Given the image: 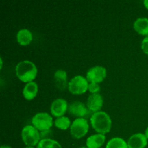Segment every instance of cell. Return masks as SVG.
Listing matches in <instances>:
<instances>
[{"label": "cell", "mask_w": 148, "mask_h": 148, "mask_svg": "<svg viewBox=\"0 0 148 148\" xmlns=\"http://www.w3.org/2000/svg\"><path fill=\"white\" fill-rule=\"evenodd\" d=\"M143 4H144L145 7L148 10V0H145V1H143Z\"/></svg>", "instance_id": "23"}, {"label": "cell", "mask_w": 148, "mask_h": 148, "mask_svg": "<svg viewBox=\"0 0 148 148\" xmlns=\"http://www.w3.org/2000/svg\"><path fill=\"white\" fill-rule=\"evenodd\" d=\"M21 137L22 140L27 147L38 145L40 141V135L38 130L31 125H27L23 127L21 132Z\"/></svg>", "instance_id": "3"}, {"label": "cell", "mask_w": 148, "mask_h": 148, "mask_svg": "<svg viewBox=\"0 0 148 148\" xmlns=\"http://www.w3.org/2000/svg\"><path fill=\"white\" fill-rule=\"evenodd\" d=\"M17 40L22 46H27L33 40V34L28 29L23 28L18 30L17 33Z\"/></svg>", "instance_id": "15"}, {"label": "cell", "mask_w": 148, "mask_h": 148, "mask_svg": "<svg viewBox=\"0 0 148 148\" xmlns=\"http://www.w3.org/2000/svg\"><path fill=\"white\" fill-rule=\"evenodd\" d=\"M103 105V99L100 93L90 94L87 101V107L90 111L96 113L100 111Z\"/></svg>", "instance_id": "10"}, {"label": "cell", "mask_w": 148, "mask_h": 148, "mask_svg": "<svg viewBox=\"0 0 148 148\" xmlns=\"http://www.w3.org/2000/svg\"><path fill=\"white\" fill-rule=\"evenodd\" d=\"M71 135L75 139H80L88 133L89 124L86 119L77 118L72 121L70 127Z\"/></svg>", "instance_id": "6"}, {"label": "cell", "mask_w": 148, "mask_h": 148, "mask_svg": "<svg viewBox=\"0 0 148 148\" xmlns=\"http://www.w3.org/2000/svg\"><path fill=\"white\" fill-rule=\"evenodd\" d=\"M145 137H147L148 140V127L145 130Z\"/></svg>", "instance_id": "25"}, {"label": "cell", "mask_w": 148, "mask_h": 148, "mask_svg": "<svg viewBox=\"0 0 148 148\" xmlns=\"http://www.w3.org/2000/svg\"><path fill=\"white\" fill-rule=\"evenodd\" d=\"M37 148H62V147L57 141L53 139H45L40 140Z\"/></svg>", "instance_id": "18"}, {"label": "cell", "mask_w": 148, "mask_h": 148, "mask_svg": "<svg viewBox=\"0 0 148 148\" xmlns=\"http://www.w3.org/2000/svg\"><path fill=\"white\" fill-rule=\"evenodd\" d=\"M106 148H129L128 144L121 137H114L108 142Z\"/></svg>", "instance_id": "17"}, {"label": "cell", "mask_w": 148, "mask_h": 148, "mask_svg": "<svg viewBox=\"0 0 148 148\" xmlns=\"http://www.w3.org/2000/svg\"><path fill=\"white\" fill-rule=\"evenodd\" d=\"M52 133L53 132L51 131V130H46V131H43V132H40V138L41 140H45V139H51V137L52 136Z\"/></svg>", "instance_id": "22"}, {"label": "cell", "mask_w": 148, "mask_h": 148, "mask_svg": "<svg viewBox=\"0 0 148 148\" xmlns=\"http://www.w3.org/2000/svg\"><path fill=\"white\" fill-rule=\"evenodd\" d=\"M134 29L140 35L148 36V18L139 17L133 24Z\"/></svg>", "instance_id": "16"}, {"label": "cell", "mask_w": 148, "mask_h": 148, "mask_svg": "<svg viewBox=\"0 0 148 148\" xmlns=\"http://www.w3.org/2000/svg\"><path fill=\"white\" fill-rule=\"evenodd\" d=\"M0 148H12V147H10V145H1Z\"/></svg>", "instance_id": "24"}, {"label": "cell", "mask_w": 148, "mask_h": 148, "mask_svg": "<svg viewBox=\"0 0 148 148\" xmlns=\"http://www.w3.org/2000/svg\"><path fill=\"white\" fill-rule=\"evenodd\" d=\"M127 144L129 148H145L147 145V138L145 134L136 133L129 138Z\"/></svg>", "instance_id": "11"}, {"label": "cell", "mask_w": 148, "mask_h": 148, "mask_svg": "<svg viewBox=\"0 0 148 148\" xmlns=\"http://www.w3.org/2000/svg\"><path fill=\"white\" fill-rule=\"evenodd\" d=\"M89 111L90 110L88 109V107H86V106L83 103L78 101L71 103L68 106L67 110L69 114L77 118H84L88 115Z\"/></svg>", "instance_id": "8"}, {"label": "cell", "mask_w": 148, "mask_h": 148, "mask_svg": "<svg viewBox=\"0 0 148 148\" xmlns=\"http://www.w3.org/2000/svg\"><path fill=\"white\" fill-rule=\"evenodd\" d=\"M88 90L91 92V94L99 93L101 90V87L98 85V83L95 82H90L88 85Z\"/></svg>", "instance_id": "20"}, {"label": "cell", "mask_w": 148, "mask_h": 148, "mask_svg": "<svg viewBox=\"0 0 148 148\" xmlns=\"http://www.w3.org/2000/svg\"><path fill=\"white\" fill-rule=\"evenodd\" d=\"M79 148H88V147H79Z\"/></svg>", "instance_id": "28"}, {"label": "cell", "mask_w": 148, "mask_h": 148, "mask_svg": "<svg viewBox=\"0 0 148 148\" xmlns=\"http://www.w3.org/2000/svg\"><path fill=\"white\" fill-rule=\"evenodd\" d=\"M25 148H34L33 147H25Z\"/></svg>", "instance_id": "27"}, {"label": "cell", "mask_w": 148, "mask_h": 148, "mask_svg": "<svg viewBox=\"0 0 148 148\" xmlns=\"http://www.w3.org/2000/svg\"><path fill=\"white\" fill-rule=\"evenodd\" d=\"M51 113L54 116H63L68 110V103L64 98H56L51 104Z\"/></svg>", "instance_id": "9"}, {"label": "cell", "mask_w": 148, "mask_h": 148, "mask_svg": "<svg viewBox=\"0 0 148 148\" xmlns=\"http://www.w3.org/2000/svg\"><path fill=\"white\" fill-rule=\"evenodd\" d=\"M88 80L81 75L73 77L68 82V90L74 95H80L85 93L88 90Z\"/></svg>", "instance_id": "5"}, {"label": "cell", "mask_w": 148, "mask_h": 148, "mask_svg": "<svg viewBox=\"0 0 148 148\" xmlns=\"http://www.w3.org/2000/svg\"><path fill=\"white\" fill-rule=\"evenodd\" d=\"M90 123L92 128L99 134H105L110 132L112 121L110 116L104 111L94 113L90 116Z\"/></svg>", "instance_id": "2"}, {"label": "cell", "mask_w": 148, "mask_h": 148, "mask_svg": "<svg viewBox=\"0 0 148 148\" xmlns=\"http://www.w3.org/2000/svg\"><path fill=\"white\" fill-rule=\"evenodd\" d=\"M54 83L56 88L60 90H64L67 87V74L66 71L64 69H58L55 72L54 76Z\"/></svg>", "instance_id": "12"}, {"label": "cell", "mask_w": 148, "mask_h": 148, "mask_svg": "<svg viewBox=\"0 0 148 148\" xmlns=\"http://www.w3.org/2000/svg\"><path fill=\"white\" fill-rule=\"evenodd\" d=\"M141 48L145 53L148 54V36H145L142 41Z\"/></svg>", "instance_id": "21"}, {"label": "cell", "mask_w": 148, "mask_h": 148, "mask_svg": "<svg viewBox=\"0 0 148 148\" xmlns=\"http://www.w3.org/2000/svg\"><path fill=\"white\" fill-rule=\"evenodd\" d=\"M106 75V69L104 66H95L88 69L86 78L90 82L100 83L105 79Z\"/></svg>", "instance_id": "7"}, {"label": "cell", "mask_w": 148, "mask_h": 148, "mask_svg": "<svg viewBox=\"0 0 148 148\" xmlns=\"http://www.w3.org/2000/svg\"><path fill=\"white\" fill-rule=\"evenodd\" d=\"M0 60H1V68H2V66H3V59H2V58L1 57Z\"/></svg>", "instance_id": "26"}, {"label": "cell", "mask_w": 148, "mask_h": 148, "mask_svg": "<svg viewBox=\"0 0 148 148\" xmlns=\"http://www.w3.org/2000/svg\"><path fill=\"white\" fill-rule=\"evenodd\" d=\"M106 141V136L103 134H95L88 137L86 145L88 148H101Z\"/></svg>", "instance_id": "13"}, {"label": "cell", "mask_w": 148, "mask_h": 148, "mask_svg": "<svg viewBox=\"0 0 148 148\" xmlns=\"http://www.w3.org/2000/svg\"><path fill=\"white\" fill-rule=\"evenodd\" d=\"M38 90V87L36 82H27L23 90V95L27 101H31L36 96Z\"/></svg>", "instance_id": "14"}, {"label": "cell", "mask_w": 148, "mask_h": 148, "mask_svg": "<svg viewBox=\"0 0 148 148\" xmlns=\"http://www.w3.org/2000/svg\"><path fill=\"white\" fill-rule=\"evenodd\" d=\"M54 124L58 129L61 130H66L71 126L70 119L67 116H61L56 119L54 121Z\"/></svg>", "instance_id": "19"}, {"label": "cell", "mask_w": 148, "mask_h": 148, "mask_svg": "<svg viewBox=\"0 0 148 148\" xmlns=\"http://www.w3.org/2000/svg\"><path fill=\"white\" fill-rule=\"evenodd\" d=\"M16 75L23 82H33L36 77L38 69L31 61L23 60L19 62L15 67Z\"/></svg>", "instance_id": "1"}, {"label": "cell", "mask_w": 148, "mask_h": 148, "mask_svg": "<svg viewBox=\"0 0 148 148\" xmlns=\"http://www.w3.org/2000/svg\"><path fill=\"white\" fill-rule=\"evenodd\" d=\"M31 122L35 128L43 132L51 130V127L53 125V118L48 113L40 112L33 116Z\"/></svg>", "instance_id": "4"}]
</instances>
